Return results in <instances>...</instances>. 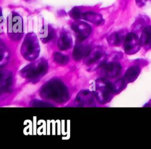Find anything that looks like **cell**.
<instances>
[{
    "label": "cell",
    "instance_id": "cb8c5ba5",
    "mask_svg": "<svg viewBox=\"0 0 151 149\" xmlns=\"http://www.w3.org/2000/svg\"><path fill=\"white\" fill-rule=\"evenodd\" d=\"M71 15L74 19H78L80 18L81 14L80 10L77 8H74L71 11Z\"/></svg>",
    "mask_w": 151,
    "mask_h": 149
},
{
    "label": "cell",
    "instance_id": "4fadbf2b",
    "mask_svg": "<svg viewBox=\"0 0 151 149\" xmlns=\"http://www.w3.org/2000/svg\"><path fill=\"white\" fill-rule=\"evenodd\" d=\"M140 74V68L137 66H132L129 68L125 72L124 80L127 83L134 81Z\"/></svg>",
    "mask_w": 151,
    "mask_h": 149
},
{
    "label": "cell",
    "instance_id": "5b68a950",
    "mask_svg": "<svg viewBox=\"0 0 151 149\" xmlns=\"http://www.w3.org/2000/svg\"><path fill=\"white\" fill-rule=\"evenodd\" d=\"M7 31L10 39L18 40L21 39L23 34L22 19L18 14L12 12L8 17Z\"/></svg>",
    "mask_w": 151,
    "mask_h": 149
},
{
    "label": "cell",
    "instance_id": "e0dca14e",
    "mask_svg": "<svg viewBox=\"0 0 151 149\" xmlns=\"http://www.w3.org/2000/svg\"><path fill=\"white\" fill-rule=\"evenodd\" d=\"M123 39L124 36L123 34L121 33H114L109 37L108 42L111 46H119Z\"/></svg>",
    "mask_w": 151,
    "mask_h": 149
},
{
    "label": "cell",
    "instance_id": "9c48e42d",
    "mask_svg": "<svg viewBox=\"0 0 151 149\" xmlns=\"http://www.w3.org/2000/svg\"><path fill=\"white\" fill-rule=\"evenodd\" d=\"M95 97L94 94L92 92L87 90H84L79 92L75 99V102L78 106L82 107H93L96 106Z\"/></svg>",
    "mask_w": 151,
    "mask_h": 149
},
{
    "label": "cell",
    "instance_id": "8992f818",
    "mask_svg": "<svg viewBox=\"0 0 151 149\" xmlns=\"http://www.w3.org/2000/svg\"><path fill=\"white\" fill-rule=\"evenodd\" d=\"M106 56L105 52L100 47L90 49L84 56V62L91 68H94V65L101 67L104 64Z\"/></svg>",
    "mask_w": 151,
    "mask_h": 149
},
{
    "label": "cell",
    "instance_id": "8fae6325",
    "mask_svg": "<svg viewBox=\"0 0 151 149\" xmlns=\"http://www.w3.org/2000/svg\"><path fill=\"white\" fill-rule=\"evenodd\" d=\"M12 75L10 72H1V93L9 92L12 84Z\"/></svg>",
    "mask_w": 151,
    "mask_h": 149
},
{
    "label": "cell",
    "instance_id": "7c38bea8",
    "mask_svg": "<svg viewBox=\"0 0 151 149\" xmlns=\"http://www.w3.org/2000/svg\"><path fill=\"white\" fill-rule=\"evenodd\" d=\"M141 46L146 49L151 48V26H146L140 38Z\"/></svg>",
    "mask_w": 151,
    "mask_h": 149
},
{
    "label": "cell",
    "instance_id": "44dd1931",
    "mask_svg": "<svg viewBox=\"0 0 151 149\" xmlns=\"http://www.w3.org/2000/svg\"><path fill=\"white\" fill-rule=\"evenodd\" d=\"M125 80L123 79H119L114 84L113 88L114 92H119L122 91L125 87Z\"/></svg>",
    "mask_w": 151,
    "mask_h": 149
},
{
    "label": "cell",
    "instance_id": "6da1fadb",
    "mask_svg": "<svg viewBox=\"0 0 151 149\" xmlns=\"http://www.w3.org/2000/svg\"><path fill=\"white\" fill-rule=\"evenodd\" d=\"M40 94L41 97L61 103L67 102L69 93L67 87L58 79H51L41 88Z\"/></svg>",
    "mask_w": 151,
    "mask_h": 149
},
{
    "label": "cell",
    "instance_id": "30bf717a",
    "mask_svg": "<svg viewBox=\"0 0 151 149\" xmlns=\"http://www.w3.org/2000/svg\"><path fill=\"white\" fill-rule=\"evenodd\" d=\"M72 29L76 33L78 40L80 42L87 39L91 32V27L84 21H78L73 24Z\"/></svg>",
    "mask_w": 151,
    "mask_h": 149
},
{
    "label": "cell",
    "instance_id": "52a82bcc",
    "mask_svg": "<svg viewBox=\"0 0 151 149\" xmlns=\"http://www.w3.org/2000/svg\"><path fill=\"white\" fill-rule=\"evenodd\" d=\"M140 40L134 33H130L124 38V49L128 55H133L137 52L140 47Z\"/></svg>",
    "mask_w": 151,
    "mask_h": 149
},
{
    "label": "cell",
    "instance_id": "ba28073f",
    "mask_svg": "<svg viewBox=\"0 0 151 149\" xmlns=\"http://www.w3.org/2000/svg\"><path fill=\"white\" fill-rule=\"evenodd\" d=\"M100 68L101 74L104 78H114L118 76L122 71L121 65L117 62L104 64Z\"/></svg>",
    "mask_w": 151,
    "mask_h": 149
},
{
    "label": "cell",
    "instance_id": "603a6c76",
    "mask_svg": "<svg viewBox=\"0 0 151 149\" xmlns=\"http://www.w3.org/2000/svg\"><path fill=\"white\" fill-rule=\"evenodd\" d=\"M136 3L140 8H147L151 6V0H136Z\"/></svg>",
    "mask_w": 151,
    "mask_h": 149
},
{
    "label": "cell",
    "instance_id": "ac0fdd59",
    "mask_svg": "<svg viewBox=\"0 0 151 149\" xmlns=\"http://www.w3.org/2000/svg\"><path fill=\"white\" fill-rule=\"evenodd\" d=\"M54 35V31L50 28L48 26L44 27L43 28V30H42V32L41 33L40 37L42 41L44 42H48L49 40H51Z\"/></svg>",
    "mask_w": 151,
    "mask_h": 149
},
{
    "label": "cell",
    "instance_id": "ffe728a7",
    "mask_svg": "<svg viewBox=\"0 0 151 149\" xmlns=\"http://www.w3.org/2000/svg\"><path fill=\"white\" fill-rule=\"evenodd\" d=\"M9 57V53L8 49L1 44V67L5 66Z\"/></svg>",
    "mask_w": 151,
    "mask_h": 149
},
{
    "label": "cell",
    "instance_id": "3957f363",
    "mask_svg": "<svg viewBox=\"0 0 151 149\" xmlns=\"http://www.w3.org/2000/svg\"><path fill=\"white\" fill-rule=\"evenodd\" d=\"M114 93L113 84L106 78H100L96 81L94 94L100 103L104 104L110 101Z\"/></svg>",
    "mask_w": 151,
    "mask_h": 149
},
{
    "label": "cell",
    "instance_id": "277c9868",
    "mask_svg": "<svg viewBox=\"0 0 151 149\" xmlns=\"http://www.w3.org/2000/svg\"><path fill=\"white\" fill-rule=\"evenodd\" d=\"M40 49L39 43L35 34H28L25 36L21 48L22 56L28 61L35 60L39 56Z\"/></svg>",
    "mask_w": 151,
    "mask_h": 149
},
{
    "label": "cell",
    "instance_id": "d6986e66",
    "mask_svg": "<svg viewBox=\"0 0 151 149\" xmlns=\"http://www.w3.org/2000/svg\"><path fill=\"white\" fill-rule=\"evenodd\" d=\"M54 61L60 65H65L68 63L69 58L67 55H63L60 52H55L53 55Z\"/></svg>",
    "mask_w": 151,
    "mask_h": 149
},
{
    "label": "cell",
    "instance_id": "7a4b0ae2",
    "mask_svg": "<svg viewBox=\"0 0 151 149\" xmlns=\"http://www.w3.org/2000/svg\"><path fill=\"white\" fill-rule=\"evenodd\" d=\"M48 70V62L44 59H40L25 66L20 71V75L23 78L32 82L38 81Z\"/></svg>",
    "mask_w": 151,
    "mask_h": 149
},
{
    "label": "cell",
    "instance_id": "9a60e30c",
    "mask_svg": "<svg viewBox=\"0 0 151 149\" xmlns=\"http://www.w3.org/2000/svg\"><path fill=\"white\" fill-rule=\"evenodd\" d=\"M90 48L87 46H84L80 45H77L75 46L73 52V58L75 61H79L83 57H84L86 55L90 50Z\"/></svg>",
    "mask_w": 151,
    "mask_h": 149
},
{
    "label": "cell",
    "instance_id": "7402d4cb",
    "mask_svg": "<svg viewBox=\"0 0 151 149\" xmlns=\"http://www.w3.org/2000/svg\"><path fill=\"white\" fill-rule=\"evenodd\" d=\"M30 105L32 107H52L53 105L42 101L34 100L30 103Z\"/></svg>",
    "mask_w": 151,
    "mask_h": 149
},
{
    "label": "cell",
    "instance_id": "5bb4252c",
    "mask_svg": "<svg viewBox=\"0 0 151 149\" xmlns=\"http://www.w3.org/2000/svg\"><path fill=\"white\" fill-rule=\"evenodd\" d=\"M72 46L71 37L67 33H63L59 38L58 47L61 50H65L70 49Z\"/></svg>",
    "mask_w": 151,
    "mask_h": 149
},
{
    "label": "cell",
    "instance_id": "2e32d148",
    "mask_svg": "<svg viewBox=\"0 0 151 149\" xmlns=\"http://www.w3.org/2000/svg\"><path fill=\"white\" fill-rule=\"evenodd\" d=\"M83 18L86 21H88L96 24H100L103 21L101 16L96 12L89 11L84 13L82 16Z\"/></svg>",
    "mask_w": 151,
    "mask_h": 149
}]
</instances>
